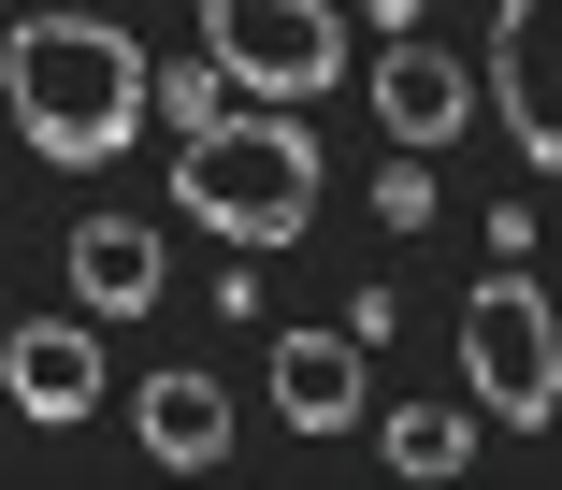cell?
I'll use <instances>...</instances> for the list:
<instances>
[{
	"label": "cell",
	"instance_id": "cell-1",
	"mask_svg": "<svg viewBox=\"0 0 562 490\" xmlns=\"http://www.w3.org/2000/svg\"><path fill=\"white\" fill-rule=\"evenodd\" d=\"M0 101H15V145L44 174H101L159 115V58L101 15H15L0 30Z\"/></svg>",
	"mask_w": 562,
	"mask_h": 490
},
{
	"label": "cell",
	"instance_id": "cell-2",
	"mask_svg": "<svg viewBox=\"0 0 562 490\" xmlns=\"http://www.w3.org/2000/svg\"><path fill=\"white\" fill-rule=\"evenodd\" d=\"M173 216L246 245V260H274V245L317 231V131L289 101H232L216 131H173Z\"/></svg>",
	"mask_w": 562,
	"mask_h": 490
},
{
	"label": "cell",
	"instance_id": "cell-3",
	"mask_svg": "<svg viewBox=\"0 0 562 490\" xmlns=\"http://www.w3.org/2000/svg\"><path fill=\"white\" fill-rule=\"evenodd\" d=\"M462 390H476V419H505V433H548V419H562V318H548V289H533L519 260L462 303Z\"/></svg>",
	"mask_w": 562,
	"mask_h": 490
},
{
	"label": "cell",
	"instance_id": "cell-4",
	"mask_svg": "<svg viewBox=\"0 0 562 490\" xmlns=\"http://www.w3.org/2000/svg\"><path fill=\"white\" fill-rule=\"evenodd\" d=\"M202 58L246 101H317L347 87V15L331 0H202Z\"/></svg>",
	"mask_w": 562,
	"mask_h": 490
},
{
	"label": "cell",
	"instance_id": "cell-5",
	"mask_svg": "<svg viewBox=\"0 0 562 490\" xmlns=\"http://www.w3.org/2000/svg\"><path fill=\"white\" fill-rule=\"evenodd\" d=\"M491 115L533 174H562V0H505L491 15Z\"/></svg>",
	"mask_w": 562,
	"mask_h": 490
},
{
	"label": "cell",
	"instance_id": "cell-6",
	"mask_svg": "<svg viewBox=\"0 0 562 490\" xmlns=\"http://www.w3.org/2000/svg\"><path fill=\"white\" fill-rule=\"evenodd\" d=\"M0 404H15L30 433L101 419V318H87V303H72V318H30L15 346H0Z\"/></svg>",
	"mask_w": 562,
	"mask_h": 490
},
{
	"label": "cell",
	"instance_id": "cell-7",
	"mask_svg": "<svg viewBox=\"0 0 562 490\" xmlns=\"http://www.w3.org/2000/svg\"><path fill=\"white\" fill-rule=\"evenodd\" d=\"M361 101H375L390 145H447V131H476V58H447V44L390 30V58L361 73Z\"/></svg>",
	"mask_w": 562,
	"mask_h": 490
},
{
	"label": "cell",
	"instance_id": "cell-8",
	"mask_svg": "<svg viewBox=\"0 0 562 490\" xmlns=\"http://www.w3.org/2000/svg\"><path fill=\"white\" fill-rule=\"evenodd\" d=\"M361 332L331 318V332H274V419L289 433H361Z\"/></svg>",
	"mask_w": 562,
	"mask_h": 490
},
{
	"label": "cell",
	"instance_id": "cell-9",
	"mask_svg": "<svg viewBox=\"0 0 562 490\" xmlns=\"http://www.w3.org/2000/svg\"><path fill=\"white\" fill-rule=\"evenodd\" d=\"M131 433H145V461L216 476V461H232V390H216V376H145L131 390Z\"/></svg>",
	"mask_w": 562,
	"mask_h": 490
},
{
	"label": "cell",
	"instance_id": "cell-10",
	"mask_svg": "<svg viewBox=\"0 0 562 490\" xmlns=\"http://www.w3.org/2000/svg\"><path fill=\"white\" fill-rule=\"evenodd\" d=\"M72 303L87 318H145L159 303V231L145 216H87L72 231Z\"/></svg>",
	"mask_w": 562,
	"mask_h": 490
},
{
	"label": "cell",
	"instance_id": "cell-11",
	"mask_svg": "<svg viewBox=\"0 0 562 490\" xmlns=\"http://www.w3.org/2000/svg\"><path fill=\"white\" fill-rule=\"evenodd\" d=\"M375 447H390V476H462V461H476V419H462V404H390Z\"/></svg>",
	"mask_w": 562,
	"mask_h": 490
},
{
	"label": "cell",
	"instance_id": "cell-12",
	"mask_svg": "<svg viewBox=\"0 0 562 490\" xmlns=\"http://www.w3.org/2000/svg\"><path fill=\"white\" fill-rule=\"evenodd\" d=\"M232 101H246V87L216 73V58H159V115H173V131H216Z\"/></svg>",
	"mask_w": 562,
	"mask_h": 490
},
{
	"label": "cell",
	"instance_id": "cell-13",
	"mask_svg": "<svg viewBox=\"0 0 562 490\" xmlns=\"http://www.w3.org/2000/svg\"><path fill=\"white\" fill-rule=\"evenodd\" d=\"M432 202H447V188H432V145H390V174H375V216H390V231H432Z\"/></svg>",
	"mask_w": 562,
	"mask_h": 490
},
{
	"label": "cell",
	"instance_id": "cell-14",
	"mask_svg": "<svg viewBox=\"0 0 562 490\" xmlns=\"http://www.w3.org/2000/svg\"><path fill=\"white\" fill-rule=\"evenodd\" d=\"M361 15H375V30H418V0H361Z\"/></svg>",
	"mask_w": 562,
	"mask_h": 490
}]
</instances>
